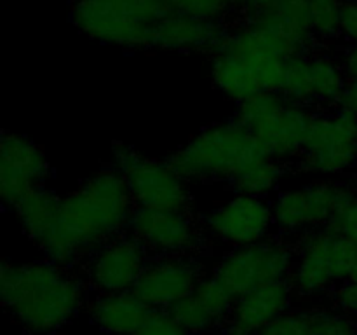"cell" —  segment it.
I'll use <instances>...</instances> for the list:
<instances>
[{
    "label": "cell",
    "instance_id": "cell-19",
    "mask_svg": "<svg viewBox=\"0 0 357 335\" xmlns=\"http://www.w3.org/2000/svg\"><path fill=\"white\" fill-rule=\"evenodd\" d=\"M246 21L278 35L295 54H310L316 42L310 23L309 0H279L275 7L253 14L246 17Z\"/></svg>",
    "mask_w": 357,
    "mask_h": 335
},
{
    "label": "cell",
    "instance_id": "cell-4",
    "mask_svg": "<svg viewBox=\"0 0 357 335\" xmlns=\"http://www.w3.org/2000/svg\"><path fill=\"white\" fill-rule=\"evenodd\" d=\"M268 157L236 119L216 122L174 150L169 163L188 184L232 181L248 164Z\"/></svg>",
    "mask_w": 357,
    "mask_h": 335
},
{
    "label": "cell",
    "instance_id": "cell-18",
    "mask_svg": "<svg viewBox=\"0 0 357 335\" xmlns=\"http://www.w3.org/2000/svg\"><path fill=\"white\" fill-rule=\"evenodd\" d=\"M293 295L289 281H278L237 297L223 335H257L260 328L289 311Z\"/></svg>",
    "mask_w": 357,
    "mask_h": 335
},
{
    "label": "cell",
    "instance_id": "cell-15",
    "mask_svg": "<svg viewBox=\"0 0 357 335\" xmlns=\"http://www.w3.org/2000/svg\"><path fill=\"white\" fill-rule=\"evenodd\" d=\"M149 260V251L136 237L121 234L86 258V283L98 293L132 292Z\"/></svg>",
    "mask_w": 357,
    "mask_h": 335
},
{
    "label": "cell",
    "instance_id": "cell-6",
    "mask_svg": "<svg viewBox=\"0 0 357 335\" xmlns=\"http://www.w3.org/2000/svg\"><path fill=\"white\" fill-rule=\"evenodd\" d=\"M234 119L251 133L268 157L284 164L302 157L314 114L310 107L293 103L278 91H261L237 103Z\"/></svg>",
    "mask_w": 357,
    "mask_h": 335
},
{
    "label": "cell",
    "instance_id": "cell-28",
    "mask_svg": "<svg viewBox=\"0 0 357 335\" xmlns=\"http://www.w3.org/2000/svg\"><path fill=\"white\" fill-rule=\"evenodd\" d=\"M171 13L187 14L209 21H225L232 13V7L227 0H164Z\"/></svg>",
    "mask_w": 357,
    "mask_h": 335
},
{
    "label": "cell",
    "instance_id": "cell-11",
    "mask_svg": "<svg viewBox=\"0 0 357 335\" xmlns=\"http://www.w3.org/2000/svg\"><path fill=\"white\" fill-rule=\"evenodd\" d=\"M357 163V117L340 110L314 114L300 166L319 177H337Z\"/></svg>",
    "mask_w": 357,
    "mask_h": 335
},
{
    "label": "cell",
    "instance_id": "cell-20",
    "mask_svg": "<svg viewBox=\"0 0 357 335\" xmlns=\"http://www.w3.org/2000/svg\"><path fill=\"white\" fill-rule=\"evenodd\" d=\"M152 311L135 292L98 293L89 304L91 321L110 335H135Z\"/></svg>",
    "mask_w": 357,
    "mask_h": 335
},
{
    "label": "cell",
    "instance_id": "cell-16",
    "mask_svg": "<svg viewBox=\"0 0 357 335\" xmlns=\"http://www.w3.org/2000/svg\"><path fill=\"white\" fill-rule=\"evenodd\" d=\"M201 279L202 264L197 257H153L132 292L152 309L167 311L192 295Z\"/></svg>",
    "mask_w": 357,
    "mask_h": 335
},
{
    "label": "cell",
    "instance_id": "cell-31",
    "mask_svg": "<svg viewBox=\"0 0 357 335\" xmlns=\"http://www.w3.org/2000/svg\"><path fill=\"white\" fill-rule=\"evenodd\" d=\"M330 227H333L335 230H338L345 237H349L357 246V202L352 204L351 208L337 213L333 216V220L330 222Z\"/></svg>",
    "mask_w": 357,
    "mask_h": 335
},
{
    "label": "cell",
    "instance_id": "cell-8",
    "mask_svg": "<svg viewBox=\"0 0 357 335\" xmlns=\"http://www.w3.org/2000/svg\"><path fill=\"white\" fill-rule=\"evenodd\" d=\"M112 170L126 180L135 208L188 211L192 202L188 181L169 161L149 159L126 143L112 150Z\"/></svg>",
    "mask_w": 357,
    "mask_h": 335
},
{
    "label": "cell",
    "instance_id": "cell-3",
    "mask_svg": "<svg viewBox=\"0 0 357 335\" xmlns=\"http://www.w3.org/2000/svg\"><path fill=\"white\" fill-rule=\"evenodd\" d=\"M293 54L278 35L244 21L230 28L220 51L211 56L209 73L220 93L241 103L261 91L279 93L286 59Z\"/></svg>",
    "mask_w": 357,
    "mask_h": 335
},
{
    "label": "cell",
    "instance_id": "cell-9",
    "mask_svg": "<svg viewBox=\"0 0 357 335\" xmlns=\"http://www.w3.org/2000/svg\"><path fill=\"white\" fill-rule=\"evenodd\" d=\"M354 187L345 181L319 180L281 191L272 201L274 225L284 234H305L330 225L333 216L356 204Z\"/></svg>",
    "mask_w": 357,
    "mask_h": 335
},
{
    "label": "cell",
    "instance_id": "cell-14",
    "mask_svg": "<svg viewBox=\"0 0 357 335\" xmlns=\"http://www.w3.org/2000/svg\"><path fill=\"white\" fill-rule=\"evenodd\" d=\"M272 227V202L255 195L236 194L202 215V229L234 248L265 239Z\"/></svg>",
    "mask_w": 357,
    "mask_h": 335
},
{
    "label": "cell",
    "instance_id": "cell-25",
    "mask_svg": "<svg viewBox=\"0 0 357 335\" xmlns=\"http://www.w3.org/2000/svg\"><path fill=\"white\" fill-rule=\"evenodd\" d=\"M344 0H309L310 23L316 40H335L340 34Z\"/></svg>",
    "mask_w": 357,
    "mask_h": 335
},
{
    "label": "cell",
    "instance_id": "cell-35",
    "mask_svg": "<svg viewBox=\"0 0 357 335\" xmlns=\"http://www.w3.org/2000/svg\"><path fill=\"white\" fill-rule=\"evenodd\" d=\"M278 3L279 0H243V2H241L239 10L241 13H244V16L250 17L253 16V14L272 9V7H275Z\"/></svg>",
    "mask_w": 357,
    "mask_h": 335
},
{
    "label": "cell",
    "instance_id": "cell-22",
    "mask_svg": "<svg viewBox=\"0 0 357 335\" xmlns=\"http://www.w3.org/2000/svg\"><path fill=\"white\" fill-rule=\"evenodd\" d=\"M284 177V164L272 157H261L255 163L248 164L232 181L236 194L255 195V198L267 199L272 192L278 191Z\"/></svg>",
    "mask_w": 357,
    "mask_h": 335
},
{
    "label": "cell",
    "instance_id": "cell-24",
    "mask_svg": "<svg viewBox=\"0 0 357 335\" xmlns=\"http://www.w3.org/2000/svg\"><path fill=\"white\" fill-rule=\"evenodd\" d=\"M194 295L208 307V311L216 318V321H222L223 318L230 316L237 300L236 293L215 274L202 276Z\"/></svg>",
    "mask_w": 357,
    "mask_h": 335
},
{
    "label": "cell",
    "instance_id": "cell-13",
    "mask_svg": "<svg viewBox=\"0 0 357 335\" xmlns=\"http://www.w3.org/2000/svg\"><path fill=\"white\" fill-rule=\"evenodd\" d=\"M51 177L44 150L20 133L3 131L0 138V199L6 208H16L26 195L38 191Z\"/></svg>",
    "mask_w": 357,
    "mask_h": 335
},
{
    "label": "cell",
    "instance_id": "cell-21",
    "mask_svg": "<svg viewBox=\"0 0 357 335\" xmlns=\"http://www.w3.org/2000/svg\"><path fill=\"white\" fill-rule=\"evenodd\" d=\"M347 80L349 77L340 61L323 52L310 54V82H312L314 103L338 107Z\"/></svg>",
    "mask_w": 357,
    "mask_h": 335
},
{
    "label": "cell",
    "instance_id": "cell-39",
    "mask_svg": "<svg viewBox=\"0 0 357 335\" xmlns=\"http://www.w3.org/2000/svg\"><path fill=\"white\" fill-rule=\"evenodd\" d=\"M352 187H354V192H356V198H357V178H356V181H354V185H352Z\"/></svg>",
    "mask_w": 357,
    "mask_h": 335
},
{
    "label": "cell",
    "instance_id": "cell-5",
    "mask_svg": "<svg viewBox=\"0 0 357 335\" xmlns=\"http://www.w3.org/2000/svg\"><path fill=\"white\" fill-rule=\"evenodd\" d=\"M167 14L164 0H75L70 7V20L84 35L128 51L155 47V24Z\"/></svg>",
    "mask_w": 357,
    "mask_h": 335
},
{
    "label": "cell",
    "instance_id": "cell-40",
    "mask_svg": "<svg viewBox=\"0 0 357 335\" xmlns=\"http://www.w3.org/2000/svg\"><path fill=\"white\" fill-rule=\"evenodd\" d=\"M356 2H357V0H356Z\"/></svg>",
    "mask_w": 357,
    "mask_h": 335
},
{
    "label": "cell",
    "instance_id": "cell-2",
    "mask_svg": "<svg viewBox=\"0 0 357 335\" xmlns=\"http://www.w3.org/2000/svg\"><path fill=\"white\" fill-rule=\"evenodd\" d=\"M87 283L49 260L2 262L0 300L30 334L49 335L73 320L86 304Z\"/></svg>",
    "mask_w": 357,
    "mask_h": 335
},
{
    "label": "cell",
    "instance_id": "cell-36",
    "mask_svg": "<svg viewBox=\"0 0 357 335\" xmlns=\"http://www.w3.org/2000/svg\"><path fill=\"white\" fill-rule=\"evenodd\" d=\"M342 66H344L345 73L349 79H356L357 77V44H351L347 51L342 56Z\"/></svg>",
    "mask_w": 357,
    "mask_h": 335
},
{
    "label": "cell",
    "instance_id": "cell-34",
    "mask_svg": "<svg viewBox=\"0 0 357 335\" xmlns=\"http://www.w3.org/2000/svg\"><path fill=\"white\" fill-rule=\"evenodd\" d=\"M338 108L357 117V77L347 80V86H345L344 93H342Z\"/></svg>",
    "mask_w": 357,
    "mask_h": 335
},
{
    "label": "cell",
    "instance_id": "cell-38",
    "mask_svg": "<svg viewBox=\"0 0 357 335\" xmlns=\"http://www.w3.org/2000/svg\"><path fill=\"white\" fill-rule=\"evenodd\" d=\"M351 279H352V281H357V257H356V260H354V265H352Z\"/></svg>",
    "mask_w": 357,
    "mask_h": 335
},
{
    "label": "cell",
    "instance_id": "cell-23",
    "mask_svg": "<svg viewBox=\"0 0 357 335\" xmlns=\"http://www.w3.org/2000/svg\"><path fill=\"white\" fill-rule=\"evenodd\" d=\"M279 93L293 103H314L312 82H310V54H293L286 59L284 73Z\"/></svg>",
    "mask_w": 357,
    "mask_h": 335
},
{
    "label": "cell",
    "instance_id": "cell-7",
    "mask_svg": "<svg viewBox=\"0 0 357 335\" xmlns=\"http://www.w3.org/2000/svg\"><path fill=\"white\" fill-rule=\"evenodd\" d=\"M356 257V244L333 227L309 230L296 241L295 264L288 281L296 295L319 297L337 283L351 279Z\"/></svg>",
    "mask_w": 357,
    "mask_h": 335
},
{
    "label": "cell",
    "instance_id": "cell-33",
    "mask_svg": "<svg viewBox=\"0 0 357 335\" xmlns=\"http://www.w3.org/2000/svg\"><path fill=\"white\" fill-rule=\"evenodd\" d=\"M340 34L351 44H357V2L356 0H344L342 6Z\"/></svg>",
    "mask_w": 357,
    "mask_h": 335
},
{
    "label": "cell",
    "instance_id": "cell-10",
    "mask_svg": "<svg viewBox=\"0 0 357 335\" xmlns=\"http://www.w3.org/2000/svg\"><path fill=\"white\" fill-rule=\"evenodd\" d=\"M295 264V246L281 237H265L253 244L234 248L222 257L215 276L237 297L278 281H288Z\"/></svg>",
    "mask_w": 357,
    "mask_h": 335
},
{
    "label": "cell",
    "instance_id": "cell-29",
    "mask_svg": "<svg viewBox=\"0 0 357 335\" xmlns=\"http://www.w3.org/2000/svg\"><path fill=\"white\" fill-rule=\"evenodd\" d=\"M309 330V311H286L272 320L257 335H307Z\"/></svg>",
    "mask_w": 357,
    "mask_h": 335
},
{
    "label": "cell",
    "instance_id": "cell-37",
    "mask_svg": "<svg viewBox=\"0 0 357 335\" xmlns=\"http://www.w3.org/2000/svg\"><path fill=\"white\" fill-rule=\"evenodd\" d=\"M227 2L230 3V7H232V10H239L241 2H243V0H227Z\"/></svg>",
    "mask_w": 357,
    "mask_h": 335
},
{
    "label": "cell",
    "instance_id": "cell-27",
    "mask_svg": "<svg viewBox=\"0 0 357 335\" xmlns=\"http://www.w3.org/2000/svg\"><path fill=\"white\" fill-rule=\"evenodd\" d=\"M307 335H357V328L347 314L316 309L309 311Z\"/></svg>",
    "mask_w": 357,
    "mask_h": 335
},
{
    "label": "cell",
    "instance_id": "cell-17",
    "mask_svg": "<svg viewBox=\"0 0 357 335\" xmlns=\"http://www.w3.org/2000/svg\"><path fill=\"white\" fill-rule=\"evenodd\" d=\"M225 21H209L171 13L155 24L153 45L164 51L215 54L229 37Z\"/></svg>",
    "mask_w": 357,
    "mask_h": 335
},
{
    "label": "cell",
    "instance_id": "cell-26",
    "mask_svg": "<svg viewBox=\"0 0 357 335\" xmlns=\"http://www.w3.org/2000/svg\"><path fill=\"white\" fill-rule=\"evenodd\" d=\"M167 313L174 318V321L181 325L188 334H202L215 327L218 321L208 311V307L192 293L185 299L178 300L176 304L167 309Z\"/></svg>",
    "mask_w": 357,
    "mask_h": 335
},
{
    "label": "cell",
    "instance_id": "cell-30",
    "mask_svg": "<svg viewBox=\"0 0 357 335\" xmlns=\"http://www.w3.org/2000/svg\"><path fill=\"white\" fill-rule=\"evenodd\" d=\"M135 335H192L167 311L153 309L149 320Z\"/></svg>",
    "mask_w": 357,
    "mask_h": 335
},
{
    "label": "cell",
    "instance_id": "cell-1",
    "mask_svg": "<svg viewBox=\"0 0 357 335\" xmlns=\"http://www.w3.org/2000/svg\"><path fill=\"white\" fill-rule=\"evenodd\" d=\"M132 211L124 178L112 168L98 171L59 199L54 223L37 248L51 264L73 269L101 244L124 234Z\"/></svg>",
    "mask_w": 357,
    "mask_h": 335
},
{
    "label": "cell",
    "instance_id": "cell-12",
    "mask_svg": "<svg viewBox=\"0 0 357 335\" xmlns=\"http://www.w3.org/2000/svg\"><path fill=\"white\" fill-rule=\"evenodd\" d=\"M128 232L153 257H195L204 250V229L190 211L135 208Z\"/></svg>",
    "mask_w": 357,
    "mask_h": 335
},
{
    "label": "cell",
    "instance_id": "cell-32",
    "mask_svg": "<svg viewBox=\"0 0 357 335\" xmlns=\"http://www.w3.org/2000/svg\"><path fill=\"white\" fill-rule=\"evenodd\" d=\"M335 304L340 311L349 314H357V281L342 283L337 290H335Z\"/></svg>",
    "mask_w": 357,
    "mask_h": 335
}]
</instances>
